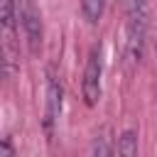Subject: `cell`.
<instances>
[{"label":"cell","mask_w":157,"mask_h":157,"mask_svg":"<svg viewBox=\"0 0 157 157\" xmlns=\"http://www.w3.org/2000/svg\"><path fill=\"white\" fill-rule=\"evenodd\" d=\"M115 147L110 145V137H108V130H103V135H101V140L96 137V145H93V152L96 155H110Z\"/></svg>","instance_id":"6"},{"label":"cell","mask_w":157,"mask_h":157,"mask_svg":"<svg viewBox=\"0 0 157 157\" xmlns=\"http://www.w3.org/2000/svg\"><path fill=\"white\" fill-rule=\"evenodd\" d=\"M103 7H105V0H81V12L86 17V22L96 25L103 15Z\"/></svg>","instance_id":"4"},{"label":"cell","mask_w":157,"mask_h":157,"mask_svg":"<svg viewBox=\"0 0 157 157\" xmlns=\"http://www.w3.org/2000/svg\"><path fill=\"white\" fill-rule=\"evenodd\" d=\"M118 155H125V157H132L135 152H137V137H135V132L132 130H125L120 137H118Z\"/></svg>","instance_id":"5"},{"label":"cell","mask_w":157,"mask_h":157,"mask_svg":"<svg viewBox=\"0 0 157 157\" xmlns=\"http://www.w3.org/2000/svg\"><path fill=\"white\" fill-rule=\"evenodd\" d=\"M61 96H64L61 83H59V78L49 71V78H47V105H44V132H47L49 140H52L54 125H56V120H59V115H61Z\"/></svg>","instance_id":"3"},{"label":"cell","mask_w":157,"mask_h":157,"mask_svg":"<svg viewBox=\"0 0 157 157\" xmlns=\"http://www.w3.org/2000/svg\"><path fill=\"white\" fill-rule=\"evenodd\" d=\"M0 155H12V147H10L7 142H2V147H0Z\"/></svg>","instance_id":"7"},{"label":"cell","mask_w":157,"mask_h":157,"mask_svg":"<svg viewBox=\"0 0 157 157\" xmlns=\"http://www.w3.org/2000/svg\"><path fill=\"white\" fill-rule=\"evenodd\" d=\"M81 93L86 105H96L101 98V54L98 49H93L88 54L86 69H83V81H81Z\"/></svg>","instance_id":"2"},{"label":"cell","mask_w":157,"mask_h":157,"mask_svg":"<svg viewBox=\"0 0 157 157\" xmlns=\"http://www.w3.org/2000/svg\"><path fill=\"white\" fill-rule=\"evenodd\" d=\"M15 10H17V25L25 32L29 52H39V47H42V17H39L37 2L34 0H15Z\"/></svg>","instance_id":"1"}]
</instances>
